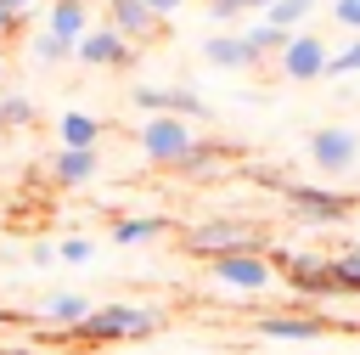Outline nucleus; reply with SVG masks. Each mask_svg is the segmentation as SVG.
Here are the masks:
<instances>
[{"mask_svg": "<svg viewBox=\"0 0 360 355\" xmlns=\"http://www.w3.org/2000/svg\"><path fill=\"white\" fill-rule=\"evenodd\" d=\"M158 327H163V316L146 310V304H96L84 321L62 327L56 338H68V344H124V338H152Z\"/></svg>", "mask_w": 360, "mask_h": 355, "instance_id": "1", "label": "nucleus"}, {"mask_svg": "<svg viewBox=\"0 0 360 355\" xmlns=\"http://www.w3.org/2000/svg\"><path fill=\"white\" fill-rule=\"evenodd\" d=\"M180 248L186 254H197V259H225V254H264V231L253 225V220H202V225H191L186 237H180Z\"/></svg>", "mask_w": 360, "mask_h": 355, "instance_id": "2", "label": "nucleus"}, {"mask_svg": "<svg viewBox=\"0 0 360 355\" xmlns=\"http://www.w3.org/2000/svg\"><path fill=\"white\" fill-rule=\"evenodd\" d=\"M276 265H281V276H287V287L298 293V304H304V310H315V304H332V299H343V287H338V276H332V259L281 248V254H276Z\"/></svg>", "mask_w": 360, "mask_h": 355, "instance_id": "3", "label": "nucleus"}, {"mask_svg": "<svg viewBox=\"0 0 360 355\" xmlns=\"http://www.w3.org/2000/svg\"><path fill=\"white\" fill-rule=\"evenodd\" d=\"M197 135H191V124L186 118H174V113H146L141 124H135V147H141V158L146 163H158V169H174L180 158H186V147H191Z\"/></svg>", "mask_w": 360, "mask_h": 355, "instance_id": "4", "label": "nucleus"}, {"mask_svg": "<svg viewBox=\"0 0 360 355\" xmlns=\"http://www.w3.org/2000/svg\"><path fill=\"white\" fill-rule=\"evenodd\" d=\"M281 203L304 220V225H349L360 197L349 192H332V186H281Z\"/></svg>", "mask_w": 360, "mask_h": 355, "instance_id": "5", "label": "nucleus"}, {"mask_svg": "<svg viewBox=\"0 0 360 355\" xmlns=\"http://www.w3.org/2000/svg\"><path fill=\"white\" fill-rule=\"evenodd\" d=\"M129 107H141V113H174L186 124H208L214 118V107L191 85H135L129 90Z\"/></svg>", "mask_w": 360, "mask_h": 355, "instance_id": "6", "label": "nucleus"}, {"mask_svg": "<svg viewBox=\"0 0 360 355\" xmlns=\"http://www.w3.org/2000/svg\"><path fill=\"white\" fill-rule=\"evenodd\" d=\"M304 152H309V163H315L321 175H349V169L360 163V130H354V124H321Z\"/></svg>", "mask_w": 360, "mask_h": 355, "instance_id": "7", "label": "nucleus"}, {"mask_svg": "<svg viewBox=\"0 0 360 355\" xmlns=\"http://www.w3.org/2000/svg\"><path fill=\"white\" fill-rule=\"evenodd\" d=\"M208 276H214L219 287H231V293H248V299H259V293L276 287V265H270L264 254H225V259H208Z\"/></svg>", "mask_w": 360, "mask_h": 355, "instance_id": "8", "label": "nucleus"}, {"mask_svg": "<svg viewBox=\"0 0 360 355\" xmlns=\"http://www.w3.org/2000/svg\"><path fill=\"white\" fill-rule=\"evenodd\" d=\"M253 332L259 338H270V344H315V338H326L332 332V321L321 316V310H264L259 321H253Z\"/></svg>", "mask_w": 360, "mask_h": 355, "instance_id": "9", "label": "nucleus"}, {"mask_svg": "<svg viewBox=\"0 0 360 355\" xmlns=\"http://www.w3.org/2000/svg\"><path fill=\"white\" fill-rule=\"evenodd\" d=\"M326 62H332V51H326V39L321 34H292L287 39V51L276 56V68H281V79H292V85H309V79H326Z\"/></svg>", "mask_w": 360, "mask_h": 355, "instance_id": "10", "label": "nucleus"}, {"mask_svg": "<svg viewBox=\"0 0 360 355\" xmlns=\"http://www.w3.org/2000/svg\"><path fill=\"white\" fill-rule=\"evenodd\" d=\"M112 34H124L129 45H146V39H158L163 28H169V17H158V11H146L141 0H107V17H101Z\"/></svg>", "mask_w": 360, "mask_h": 355, "instance_id": "11", "label": "nucleus"}, {"mask_svg": "<svg viewBox=\"0 0 360 355\" xmlns=\"http://www.w3.org/2000/svg\"><path fill=\"white\" fill-rule=\"evenodd\" d=\"M73 56L90 62V68H129V62H135V45H129L124 34H112L107 23H96V28L73 45Z\"/></svg>", "mask_w": 360, "mask_h": 355, "instance_id": "12", "label": "nucleus"}, {"mask_svg": "<svg viewBox=\"0 0 360 355\" xmlns=\"http://www.w3.org/2000/svg\"><path fill=\"white\" fill-rule=\"evenodd\" d=\"M202 62H208V68H219V73L259 68V56L248 51V39H242V34H231V28H219V34H208V39H202Z\"/></svg>", "mask_w": 360, "mask_h": 355, "instance_id": "13", "label": "nucleus"}, {"mask_svg": "<svg viewBox=\"0 0 360 355\" xmlns=\"http://www.w3.org/2000/svg\"><path fill=\"white\" fill-rule=\"evenodd\" d=\"M45 169H51V180H56V186H90V180L101 175V152H79V147H56V152L45 158Z\"/></svg>", "mask_w": 360, "mask_h": 355, "instance_id": "14", "label": "nucleus"}, {"mask_svg": "<svg viewBox=\"0 0 360 355\" xmlns=\"http://www.w3.org/2000/svg\"><path fill=\"white\" fill-rule=\"evenodd\" d=\"M56 147H79V152H96L101 147V118L84 113V107H68L56 118Z\"/></svg>", "mask_w": 360, "mask_h": 355, "instance_id": "15", "label": "nucleus"}, {"mask_svg": "<svg viewBox=\"0 0 360 355\" xmlns=\"http://www.w3.org/2000/svg\"><path fill=\"white\" fill-rule=\"evenodd\" d=\"M169 231H174V214H124V220H112V242H124V248L158 242Z\"/></svg>", "mask_w": 360, "mask_h": 355, "instance_id": "16", "label": "nucleus"}, {"mask_svg": "<svg viewBox=\"0 0 360 355\" xmlns=\"http://www.w3.org/2000/svg\"><path fill=\"white\" fill-rule=\"evenodd\" d=\"M90 28H96V23H90V6H68V0H51V6H45V34L79 45Z\"/></svg>", "mask_w": 360, "mask_h": 355, "instance_id": "17", "label": "nucleus"}, {"mask_svg": "<svg viewBox=\"0 0 360 355\" xmlns=\"http://www.w3.org/2000/svg\"><path fill=\"white\" fill-rule=\"evenodd\" d=\"M96 304L84 299V293H73V287H56V293H45L39 304H34V316L39 321H56V327H73V321H84Z\"/></svg>", "mask_w": 360, "mask_h": 355, "instance_id": "18", "label": "nucleus"}, {"mask_svg": "<svg viewBox=\"0 0 360 355\" xmlns=\"http://www.w3.org/2000/svg\"><path fill=\"white\" fill-rule=\"evenodd\" d=\"M225 141H191L186 147V158L174 163V175H186V180H202V175H214V169H225Z\"/></svg>", "mask_w": 360, "mask_h": 355, "instance_id": "19", "label": "nucleus"}, {"mask_svg": "<svg viewBox=\"0 0 360 355\" xmlns=\"http://www.w3.org/2000/svg\"><path fill=\"white\" fill-rule=\"evenodd\" d=\"M242 39H248V51H253L259 62H270V56H281V51H287V39H292V34H287V28H276V23H264V17H253V23L242 28Z\"/></svg>", "mask_w": 360, "mask_h": 355, "instance_id": "20", "label": "nucleus"}, {"mask_svg": "<svg viewBox=\"0 0 360 355\" xmlns=\"http://www.w3.org/2000/svg\"><path fill=\"white\" fill-rule=\"evenodd\" d=\"M309 17H315V0H276V6L264 11V23H276V28H287V34H304Z\"/></svg>", "mask_w": 360, "mask_h": 355, "instance_id": "21", "label": "nucleus"}, {"mask_svg": "<svg viewBox=\"0 0 360 355\" xmlns=\"http://www.w3.org/2000/svg\"><path fill=\"white\" fill-rule=\"evenodd\" d=\"M28 124H39L34 101H28V96H0V135H6V130H28Z\"/></svg>", "mask_w": 360, "mask_h": 355, "instance_id": "22", "label": "nucleus"}, {"mask_svg": "<svg viewBox=\"0 0 360 355\" xmlns=\"http://www.w3.org/2000/svg\"><path fill=\"white\" fill-rule=\"evenodd\" d=\"M68 56H73L68 39H56V34H45V28L34 34V62H39V68H56V62H68Z\"/></svg>", "mask_w": 360, "mask_h": 355, "instance_id": "23", "label": "nucleus"}, {"mask_svg": "<svg viewBox=\"0 0 360 355\" xmlns=\"http://www.w3.org/2000/svg\"><path fill=\"white\" fill-rule=\"evenodd\" d=\"M349 73H360V34L343 51H332V62H326V79H349Z\"/></svg>", "mask_w": 360, "mask_h": 355, "instance_id": "24", "label": "nucleus"}, {"mask_svg": "<svg viewBox=\"0 0 360 355\" xmlns=\"http://www.w3.org/2000/svg\"><path fill=\"white\" fill-rule=\"evenodd\" d=\"M56 259H68V265H90V259H96V242H90V237H62V242H56Z\"/></svg>", "mask_w": 360, "mask_h": 355, "instance_id": "25", "label": "nucleus"}, {"mask_svg": "<svg viewBox=\"0 0 360 355\" xmlns=\"http://www.w3.org/2000/svg\"><path fill=\"white\" fill-rule=\"evenodd\" d=\"M332 23L349 28V34H360V0H338V6H332Z\"/></svg>", "mask_w": 360, "mask_h": 355, "instance_id": "26", "label": "nucleus"}, {"mask_svg": "<svg viewBox=\"0 0 360 355\" xmlns=\"http://www.w3.org/2000/svg\"><path fill=\"white\" fill-rule=\"evenodd\" d=\"M28 259H34V265H56V242H34Z\"/></svg>", "mask_w": 360, "mask_h": 355, "instance_id": "27", "label": "nucleus"}, {"mask_svg": "<svg viewBox=\"0 0 360 355\" xmlns=\"http://www.w3.org/2000/svg\"><path fill=\"white\" fill-rule=\"evenodd\" d=\"M270 6H276V0H236V11H242V17H264Z\"/></svg>", "mask_w": 360, "mask_h": 355, "instance_id": "28", "label": "nucleus"}, {"mask_svg": "<svg viewBox=\"0 0 360 355\" xmlns=\"http://www.w3.org/2000/svg\"><path fill=\"white\" fill-rule=\"evenodd\" d=\"M146 11H158V17H169V11H180V0H141Z\"/></svg>", "mask_w": 360, "mask_h": 355, "instance_id": "29", "label": "nucleus"}, {"mask_svg": "<svg viewBox=\"0 0 360 355\" xmlns=\"http://www.w3.org/2000/svg\"><path fill=\"white\" fill-rule=\"evenodd\" d=\"M28 6L34 0H0V11H11V17H28Z\"/></svg>", "mask_w": 360, "mask_h": 355, "instance_id": "30", "label": "nucleus"}, {"mask_svg": "<svg viewBox=\"0 0 360 355\" xmlns=\"http://www.w3.org/2000/svg\"><path fill=\"white\" fill-rule=\"evenodd\" d=\"M0 355H45V349H0Z\"/></svg>", "mask_w": 360, "mask_h": 355, "instance_id": "31", "label": "nucleus"}, {"mask_svg": "<svg viewBox=\"0 0 360 355\" xmlns=\"http://www.w3.org/2000/svg\"><path fill=\"white\" fill-rule=\"evenodd\" d=\"M0 68H6V34H0Z\"/></svg>", "mask_w": 360, "mask_h": 355, "instance_id": "32", "label": "nucleus"}, {"mask_svg": "<svg viewBox=\"0 0 360 355\" xmlns=\"http://www.w3.org/2000/svg\"><path fill=\"white\" fill-rule=\"evenodd\" d=\"M68 6H90V0H68Z\"/></svg>", "mask_w": 360, "mask_h": 355, "instance_id": "33", "label": "nucleus"}]
</instances>
